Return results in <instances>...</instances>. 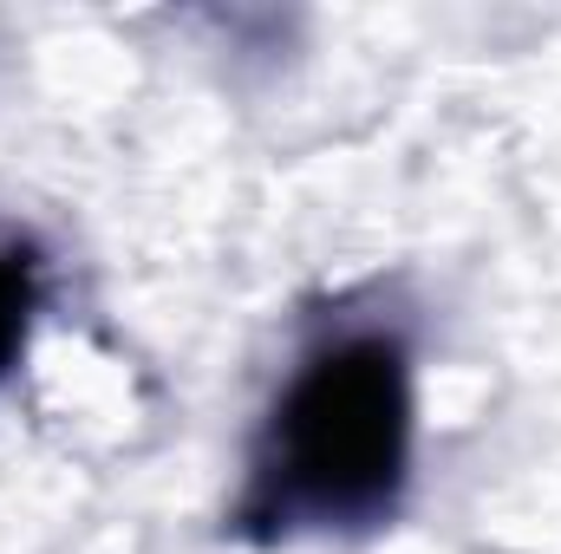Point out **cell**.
Returning <instances> with one entry per match:
<instances>
[{
	"instance_id": "6da1fadb",
	"label": "cell",
	"mask_w": 561,
	"mask_h": 554,
	"mask_svg": "<svg viewBox=\"0 0 561 554\" xmlns=\"http://www.w3.org/2000/svg\"><path fill=\"white\" fill-rule=\"evenodd\" d=\"M412 379L405 353L379 333L313 353L268 412L242 522L262 535L366 529L405 489Z\"/></svg>"
},
{
	"instance_id": "7a4b0ae2",
	"label": "cell",
	"mask_w": 561,
	"mask_h": 554,
	"mask_svg": "<svg viewBox=\"0 0 561 554\" xmlns=\"http://www.w3.org/2000/svg\"><path fill=\"white\" fill-rule=\"evenodd\" d=\"M26 326H33V262L20 249H0V379L26 346Z\"/></svg>"
}]
</instances>
